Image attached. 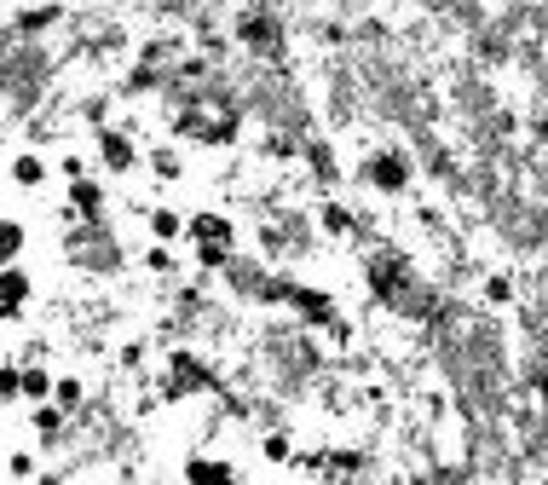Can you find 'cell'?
Segmentation results:
<instances>
[{"label": "cell", "mask_w": 548, "mask_h": 485, "mask_svg": "<svg viewBox=\"0 0 548 485\" xmlns=\"http://www.w3.org/2000/svg\"><path fill=\"white\" fill-rule=\"evenodd\" d=\"M237 41H243L249 52H260V58H266V52H277V47H283V24H277V12L249 6V12H243V24H237Z\"/></svg>", "instance_id": "obj_1"}, {"label": "cell", "mask_w": 548, "mask_h": 485, "mask_svg": "<svg viewBox=\"0 0 548 485\" xmlns=\"http://www.w3.org/2000/svg\"><path fill=\"white\" fill-rule=\"evenodd\" d=\"M364 179H370L375 191H404L410 185V156L404 151H381L364 162Z\"/></svg>", "instance_id": "obj_2"}, {"label": "cell", "mask_w": 548, "mask_h": 485, "mask_svg": "<svg viewBox=\"0 0 548 485\" xmlns=\"http://www.w3.org/2000/svg\"><path fill=\"white\" fill-rule=\"evenodd\" d=\"M99 156H104V168H116V174L139 168V145H133L122 128H110V122L99 128Z\"/></svg>", "instance_id": "obj_3"}, {"label": "cell", "mask_w": 548, "mask_h": 485, "mask_svg": "<svg viewBox=\"0 0 548 485\" xmlns=\"http://www.w3.org/2000/svg\"><path fill=\"white\" fill-rule=\"evenodd\" d=\"M150 231H156L162 243H174V237H185V214H174V208H150Z\"/></svg>", "instance_id": "obj_4"}, {"label": "cell", "mask_w": 548, "mask_h": 485, "mask_svg": "<svg viewBox=\"0 0 548 485\" xmlns=\"http://www.w3.org/2000/svg\"><path fill=\"white\" fill-rule=\"evenodd\" d=\"M41 179H47L41 156H12V185H41Z\"/></svg>", "instance_id": "obj_5"}, {"label": "cell", "mask_w": 548, "mask_h": 485, "mask_svg": "<svg viewBox=\"0 0 548 485\" xmlns=\"http://www.w3.org/2000/svg\"><path fill=\"white\" fill-rule=\"evenodd\" d=\"M150 168H156V179H179V151H156Z\"/></svg>", "instance_id": "obj_6"}]
</instances>
